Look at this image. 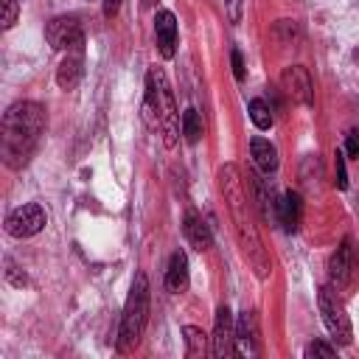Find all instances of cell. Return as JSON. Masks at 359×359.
I'll return each instance as SVG.
<instances>
[{"instance_id": "cell-19", "label": "cell", "mask_w": 359, "mask_h": 359, "mask_svg": "<svg viewBox=\"0 0 359 359\" xmlns=\"http://www.w3.org/2000/svg\"><path fill=\"white\" fill-rule=\"evenodd\" d=\"M182 337H185V353L188 356H205L208 353V334L196 325H185L182 328Z\"/></svg>"}, {"instance_id": "cell-23", "label": "cell", "mask_w": 359, "mask_h": 359, "mask_svg": "<svg viewBox=\"0 0 359 359\" xmlns=\"http://www.w3.org/2000/svg\"><path fill=\"white\" fill-rule=\"evenodd\" d=\"M334 353H337V348L328 345V342H323V339H314V342L306 348V356H334Z\"/></svg>"}, {"instance_id": "cell-21", "label": "cell", "mask_w": 359, "mask_h": 359, "mask_svg": "<svg viewBox=\"0 0 359 359\" xmlns=\"http://www.w3.org/2000/svg\"><path fill=\"white\" fill-rule=\"evenodd\" d=\"M182 135L188 143H196L202 137V118L196 109H185L182 112Z\"/></svg>"}, {"instance_id": "cell-27", "label": "cell", "mask_w": 359, "mask_h": 359, "mask_svg": "<svg viewBox=\"0 0 359 359\" xmlns=\"http://www.w3.org/2000/svg\"><path fill=\"white\" fill-rule=\"evenodd\" d=\"M227 3V20L230 22H241V3L244 0H224Z\"/></svg>"}, {"instance_id": "cell-12", "label": "cell", "mask_w": 359, "mask_h": 359, "mask_svg": "<svg viewBox=\"0 0 359 359\" xmlns=\"http://www.w3.org/2000/svg\"><path fill=\"white\" fill-rule=\"evenodd\" d=\"M300 219H303V199L297 191H286L278 202V222L283 224L286 233H294L300 227Z\"/></svg>"}, {"instance_id": "cell-18", "label": "cell", "mask_w": 359, "mask_h": 359, "mask_svg": "<svg viewBox=\"0 0 359 359\" xmlns=\"http://www.w3.org/2000/svg\"><path fill=\"white\" fill-rule=\"evenodd\" d=\"M247 180H250V185H252V196H255V205H258V210H261V219H264V222L278 219V208H272V194H269L266 182H264L258 174H250Z\"/></svg>"}, {"instance_id": "cell-25", "label": "cell", "mask_w": 359, "mask_h": 359, "mask_svg": "<svg viewBox=\"0 0 359 359\" xmlns=\"http://www.w3.org/2000/svg\"><path fill=\"white\" fill-rule=\"evenodd\" d=\"M345 151L359 160V129H351V132H348V137H345Z\"/></svg>"}, {"instance_id": "cell-5", "label": "cell", "mask_w": 359, "mask_h": 359, "mask_svg": "<svg viewBox=\"0 0 359 359\" xmlns=\"http://www.w3.org/2000/svg\"><path fill=\"white\" fill-rule=\"evenodd\" d=\"M317 306H320V314H323V323L328 328V334L334 337V342L339 345H351L353 339V328H351V320L345 314V306L342 300L337 297V292L331 286H323L317 292Z\"/></svg>"}, {"instance_id": "cell-30", "label": "cell", "mask_w": 359, "mask_h": 359, "mask_svg": "<svg viewBox=\"0 0 359 359\" xmlns=\"http://www.w3.org/2000/svg\"><path fill=\"white\" fill-rule=\"evenodd\" d=\"M154 3H157V0H143V6H154Z\"/></svg>"}, {"instance_id": "cell-17", "label": "cell", "mask_w": 359, "mask_h": 359, "mask_svg": "<svg viewBox=\"0 0 359 359\" xmlns=\"http://www.w3.org/2000/svg\"><path fill=\"white\" fill-rule=\"evenodd\" d=\"M165 286H168V292H185V286H188V258L182 250H177L168 261Z\"/></svg>"}, {"instance_id": "cell-3", "label": "cell", "mask_w": 359, "mask_h": 359, "mask_svg": "<svg viewBox=\"0 0 359 359\" xmlns=\"http://www.w3.org/2000/svg\"><path fill=\"white\" fill-rule=\"evenodd\" d=\"M146 121L151 129H163V143L171 149L177 146L180 137V112H177V101L174 93L168 87V79L160 67H151L146 76Z\"/></svg>"}, {"instance_id": "cell-15", "label": "cell", "mask_w": 359, "mask_h": 359, "mask_svg": "<svg viewBox=\"0 0 359 359\" xmlns=\"http://www.w3.org/2000/svg\"><path fill=\"white\" fill-rule=\"evenodd\" d=\"M182 233H185V238H188V244L194 247V250H208L210 244H213V236H210V227L202 222V216H196V213H188L185 219H182Z\"/></svg>"}, {"instance_id": "cell-24", "label": "cell", "mask_w": 359, "mask_h": 359, "mask_svg": "<svg viewBox=\"0 0 359 359\" xmlns=\"http://www.w3.org/2000/svg\"><path fill=\"white\" fill-rule=\"evenodd\" d=\"M0 3H3V28H11L17 22L20 6H17V0H0Z\"/></svg>"}, {"instance_id": "cell-9", "label": "cell", "mask_w": 359, "mask_h": 359, "mask_svg": "<svg viewBox=\"0 0 359 359\" xmlns=\"http://www.w3.org/2000/svg\"><path fill=\"white\" fill-rule=\"evenodd\" d=\"M280 87L283 93L294 101V104H303V107H311L314 104V81L309 76V70L303 65H289L283 67L280 73Z\"/></svg>"}, {"instance_id": "cell-8", "label": "cell", "mask_w": 359, "mask_h": 359, "mask_svg": "<svg viewBox=\"0 0 359 359\" xmlns=\"http://www.w3.org/2000/svg\"><path fill=\"white\" fill-rule=\"evenodd\" d=\"M45 224H48V213H45V208L36 205V202L20 205V208H14V210L6 216V233L14 236V238H31V236H36Z\"/></svg>"}, {"instance_id": "cell-13", "label": "cell", "mask_w": 359, "mask_h": 359, "mask_svg": "<svg viewBox=\"0 0 359 359\" xmlns=\"http://www.w3.org/2000/svg\"><path fill=\"white\" fill-rule=\"evenodd\" d=\"M236 353H247V356H255L261 348H258V328H255V317L250 311H241L238 323H236Z\"/></svg>"}, {"instance_id": "cell-4", "label": "cell", "mask_w": 359, "mask_h": 359, "mask_svg": "<svg viewBox=\"0 0 359 359\" xmlns=\"http://www.w3.org/2000/svg\"><path fill=\"white\" fill-rule=\"evenodd\" d=\"M146 320H149V278H146V272H137L132 280L123 314H121V328H118V351L121 353H129L137 348Z\"/></svg>"}, {"instance_id": "cell-22", "label": "cell", "mask_w": 359, "mask_h": 359, "mask_svg": "<svg viewBox=\"0 0 359 359\" xmlns=\"http://www.w3.org/2000/svg\"><path fill=\"white\" fill-rule=\"evenodd\" d=\"M334 157H337V160H334V165H337V180H334V182H337V188L342 191V188H348V171H345V154H342V151L337 149V154H334Z\"/></svg>"}, {"instance_id": "cell-20", "label": "cell", "mask_w": 359, "mask_h": 359, "mask_svg": "<svg viewBox=\"0 0 359 359\" xmlns=\"http://www.w3.org/2000/svg\"><path fill=\"white\" fill-rule=\"evenodd\" d=\"M247 112H250V121L264 132V129H269L272 126V109H269V104L264 101V98H252L250 104H247Z\"/></svg>"}, {"instance_id": "cell-28", "label": "cell", "mask_w": 359, "mask_h": 359, "mask_svg": "<svg viewBox=\"0 0 359 359\" xmlns=\"http://www.w3.org/2000/svg\"><path fill=\"white\" fill-rule=\"evenodd\" d=\"M6 266H8V269H6V278H8L14 286H22V283H25V275H20V272H17V266H14L11 261H6Z\"/></svg>"}, {"instance_id": "cell-1", "label": "cell", "mask_w": 359, "mask_h": 359, "mask_svg": "<svg viewBox=\"0 0 359 359\" xmlns=\"http://www.w3.org/2000/svg\"><path fill=\"white\" fill-rule=\"evenodd\" d=\"M219 191H222V196L227 202L233 233H236V241H238V250H241L244 261L250 264V269L258 278H269L272 261H269V252H266V247H264V241L258 236V224H255V216H252L250 196L244 191L241 171L233 163L219 168Z\"/></svg>"}, {"instance_id": "cell-29", "label": "cell", "mask_w": 359, "mask_h": 359, "mask_svg": "<svg viewBox=\"0 0 359 359\" xmlns=\"http://www.w3.org/2000/svg\"><path fill=\"white\" fill-rule=\"evenodd\" d=\"M118 6H121V0H104V14L112 17V14L118 11Z\"/></svg>"}, {"instance_id": "cell-10", "label": "cell", "mask_w": 359, "mask_h": 359, "mask_svg": "<svg viewBox=\"0 0 359 359\" xmlns=\"http://www.w3.org/2000/svg\"><path fill=\"white\" fill-rule=\"evenodd\" d=\"M210 342H213V356H219V359L236 353V323H233V314H230L227 306L216 309V323H213Z\"/></svg>"}, {"instance_id": "cell-2", "label": "cell", "mask_w": 359, "mask_h": 359, "mask_svg": "<svg viewBox=\"0 0 359 359\" xmlns=\"http://www.w3.org/2000/svg\"><path fill=\"white\" fill-rule=\"evenodd\" d=\"M45 126H48V115L42 104L36 101L11 104L3 115V135H0L3 163L8 168H22L36 151L39 137L45 135Z\"/></svg>"}, {"instance_id": "cell-26", "label": "cell", "mask_w": 359, "mask_h": 359, "mask_svg": "<svg viewBox=\"0 0 359 359\" xmlns=\"http://www.w3.org/2000/svg\"><path fill=\"white\" fill-rule=\"evenodd\" d=\"M230 59H233V76H236L238 81H244V59H241V50H238V48H233Z\"/></svg>"}, {"instance_id": "cell-6", "label": "cell", "mask_w": 359, "mask_h": 359, "mask_svg": "<svg viewBox=\"0 0 359 359\" xmlns=\"http://www.w3.org/2000/svg\"><path fill=\"white\" fill-rule=\"evenodd\" d=\"M356 278V255H353V244L351 238H342V244L334 250V255L328 258V283L334 292L348 294V289L353 286Z\"/></svg>"}, {"instance_id": "cell-16", "label": "cell", "mask_w": 359, "mask_h": 359, "mask_svg": "<svg viewBox=\"0 0 359 359\" xmlns=\"http://www.w3.org/2000/svg\"><path fill=\"white\" fill-rule=\"evenodd\" d=\"M250 157H252L255 168L264 171V174H272L278 168V149L266 137H252L250 140Z\"/></svg>"}, {"instance_id": "cell-7", "label": "cell", "mask_w": 359, "mask_h": 359, "mask_svg": "<svg viewBox=\"0 0 359 359\" xmlns=\"http://www.w3.org/2000/svg\"><path fill=\"white\" fill-rule=\"evenodd\" d=\"M45 39L50 42V48L56 50H84V31L79 25V20L73 14L65 17H53L45 25Z\"/></svg>"}, {"instance_id": "cell-11", "label": "cell", "mask_w": 359, "mask_h": 359, "mask_svg": "<svg viewBox=\"0 0 359 359\" xmlns=\"http://www.w3.org/2000/svg\"><path fill=\"white\" fill-rule=\"evenodd\" d=\"M154 36H157V48L163 59H171L177 50V17L168 8H160L154 17Z\"/></svg>"}, {"instance_id": "cell-14", "label": "cell", "mask_w": 359, "mask_h": 359, "mask_svg": "<svg viewBox=\"0 0 359 359\" xmlns=\"http://www.w3.org/2000/svg\"><path fill=\"white\" fill-rule=\"evenodd\" d=\"M81 73H84V50H70V53L62 59L59 70H56V84H59L62 90H73V87L79 84Z\"/></svg>"}]
</instances>
